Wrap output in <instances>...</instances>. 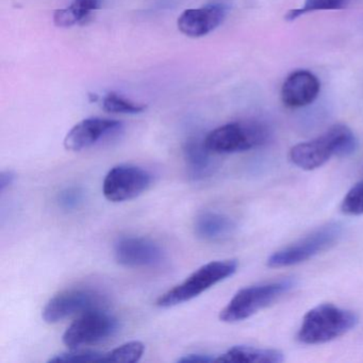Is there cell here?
<instances>
[{
	"instance_id": "cell-17",
	"label": "cell",
	"mask_w": 363,
	"mask_h": 363,
	"mask_svg": "<svg viewBox=\"0 0 363 363\" xmlns=\"http://www.w3.org/2000/svg\"><path fill=\"white\" fill-rule=\"evenodd\" d=\"M101 3L103 0H74L69 7L55 11V25L60 28H69L82 24L101 8Z\"/></svg>"
},
{
	"instance_id": "cell-23",
	"label": "cell",
	"mask_w": 363,
	"mask_h": 363,
	"mask_svg": "<svg viewBox=\"0 0 363 363\" xmlns=\"http://www.w3.org/2000/svg\"><path fill=\"white\" fill-rule=\"evenodd\" d=\"M82 192L77 189H67L59 195V203L65 209H74L82 201Z\"/></svg>"
},
{
	"instance_id": "cell-22",
	"label": "cell",
	"mask_w": 363,
	"mask_h": 363,
	"mask_svg": "<svg viewBox=\"0 0 363 363\" xmlns=\"http://www.w3.org/2000/svg\"><path fill=\"white\" fill-rule=\"evenodd\" d=\"M104 361V352H91V350H71V352L57 354L50 358L48 362H92Z\"/></svg>"
},
{
	"instance_id": "cell-4",
	"label": "cell",
	"mask_w": 363,
	"mask_h": 363,
	"mask_svg": "<svg viewBox=\"0 0 363 363\" xmlns=\"http://www.w3.org/2000/svg\"><path fill=\"white\" fill-rule=\"evenodd\" d=\"M295 280L286 278L241 289L220 311V320L225 323L247 320L288 294L295 288Z\"/></svg>"
},
{
	"instance_id": "cell-11",
	"label": "cell",
	"mask_w": 363,
	"mask_h": 363,
	"mask_svg": "<svg viewBox=\"0 0 363 363\" xmlns=\"http://www.w3.org/2000/svg\"><path fill=\"white\" fill-rule=\"evenodd\" d=\"M227 12L228 8L222 4L188 9L180 14L177 27L182 35L199 39L216 30L224 22Z\"/></svg>"
},
{
	"instance_id": "cell-16",
	"label": "cell",
	"mask_w": 363,
	"mask_h": 363,
	"mask_svg": "<svg viewBox=\"0 0 363 363\" xmlns=\"http://www.w3.org/2000/svg\"><path fill=\"white\" fill-rule=\"evenodd\" d=\"M284 360V354L280 350L244 345L233 346V347L229 348L225 354H220L218 358H216V361L218 362L239 363H280Z\"/></svg>"
},
{
	"instance_id": "cell-21",
	"label": "cell",
	"mask_w": 363,
	"mask_h": 363,
	"mask_svg": "<svg viewBox=\"0 0 363 363\" xmlns=\"http://www.w3.org/2000/svg\"><path fill=\"white\" fill-rule=\"evenodd\" d=\"M341 209L348 216H363V180L348 191L342 201Z\"/></svg>"
},
{
	"instance_id": "cell-18",
	"label": "cell",
	"mask_w": 363,
	"mask_h": 363,
	"mask_svg": "<svg viewBox=\"0 0 363 363\" xmlns=\"http://www.w3.org/2000/svg\"><path fill=\"white\" fill-rule=\"evenodd\" d=\"M144 350H145V346L142 342H127L110 352H104V362H108V361L125 363L138 362L143 356Z\"/></svg>"
},
{
	"instance_id": "cell-12",
	"label": "cell",
	"mask_w": 363,
	"mask_h": 363,
	"mask_svg": "<svg viewBox=\"0 0 363 363\" xmlns=\"http://www.w3.org/2000/svg\"><path fill=\"white\" fill-rule=\"evenodd\" d=\"M122 128V123L103 118H90L73 127L65 139V147L71 152H82Z\"/></svg>"
},
{
	"instance_id": "cell-1",
	"label": "cell",
	"mask_w": 363,
	"mask_h": 363,
	"mask_svg": "<svg viewBox=\"0 0 363 363\" xmlns=\"http://www.w3.org/2000/svg\"><path fill=\"white\" fill-rule=\"evenodd\" d=\"M358 141L346 125L337 124L326 133L310 141L303 142L291 148V162L305 171H313L323 167L333 157H348L356 152Z\"/></svg>"
},
{
	"instance_id": "cell-19",
	"label": "cell",
	"mask_w": 363,
	"mask_h": 363,
	"mask_svg": "<svg viewBox=\"0 0 363 363\" xmlns=\"http://www.w3.org/2000/svg\"><path fill=\"white\" fill-rule=\"evenodd\" d=\"M146 106L135 103L122 95L109 93L104 97L103 109L110 113L139 114L145 111Z\"/></svg>"
},
{
	"instance_id": "cell-8",
	"label": "cell",
	"mask_w": 363,
	"mask_h": 363,
	"mask_svg": "<svg viewBox=\"0 0 363 363\" xmlns=\"http://www.w3.org/2000/svg\"><path fill=\"white\" fill-rule=\"evenodd\" d=\"M152 184V175L142 167L121 164L110 169L104 180L103 192L112 203L131 201L145 192Z\"/></svg>"
},
{
	"instance_id": "cell-25",
	"label": "cell",
	"mask_w": 363,
	"mask_h": 363,
	"mask_svg": "<svg viewBox=\"0 0 363 363\" xmlns=\"http://www.w3.org/2000/svg\"><path fill=\"white\" fill-rule=\"evenodd\" d=\"M14 178L16 176L11 171H5L0 174V191L4 192L8 186H11L13 184Z\"/></svg>"
},
{
	"instance_id": "cell-15",
	"label": "cell",
	"mask_w": 363,
	"mask_h": 363,
	"mask_svg": "<svg viewBox=\"0 0 363 363\" xmlns=\"http://www.w3.org/2000/svg\"><path fill=\"white\" fill-rule=\"evenodd\" d=\"M212 152L207 150L203 141L199 139H189L184 145V160L188 167L189 174L195 180L203 179L211 174L214 163Z\"/></svg>"
},
{
	"instance_id": "cell-20",
	"label": "cell",
	"mask_w": 363,
	"mask_h": 363,
	"mask_svg": "<svg viewBox=\"0 0 363 363\" xmlns=\"http://www.w3.org/2000/svg\"><path fill=\"white\" fill-rule=\"evenodd\" d=\"M350 3V0H305L303 7L291 10L286 14V20L294 21L310 12L344 9Z\"/></svg>"
},
{
	"instance_id": "cell-13",
	"label": "cell",
	"mask_w": 363,
	"mask_h": 363,
	"mask_svg": "<svg viewBox=\"0 0 363 363\" xmlns=\"http://www.w3.org/2000/svg\"><path fill=\"white\" fill-rule=\"evenodd\" d=\"M320 91V82L314 74L306 69L293 72L284 80L281 101L286 107L298 109L313 103Z\"/></svg>"
},
{
	"instance_id": "cell-6",
	"label": "cell",
	"mask_w": 363,
	"mask_h": 363,
	"mask_svg": "<svg viewBox=\"0 0 363 363\" xmlns=\"http://www.w3.org/2000/svg\"><path fill=\"white\" fill-rule=\"evenodd\" d=\"M343 233L339 223H329L295 242L292 245L274 252L267 259L269 267H288L305 262L337 243Z\"/></svg>"
},
{
	"instance_id": "cell-3",
	"label": "cell",
	"mask_w": 363,
	"mask_h": 363,
	"mask_svg": "<svg viewBox=\"0 0 363 363\" xmlns=\"http://www.w3.org/2000/svg\"><path fill=\"white\" fill-rule=\"evenodd\" d=\"M272 131L259 121H243L223 125L208 133L203 140L212 154L247 152L269 143Z\"/></svg>"
},
{
	"instance_id": "cell-24",
	"label": "cell",
	"mask_w": 363,
	"mask_h": 363,
	"mask_svg": "<svg viewBox=\"0 0 363 363\" xmlns=\"http://www.w3.org/2000/svg\"><path fill=\"white\" fill-rule=\"evenodd\" d=\"M213 361H216V359L213 358V357H210L209 354H189L186 356L182 357V358L178 359V362L182 363H208L213 362Z\"/></svg>"
},
{
	"instance_id": "cell-5",
	"label": "cell",
	"mask_w": 363,
	"mask_h": 363,
	"mask_svg": "<svg viewBox=\"0 0 363 363\" xmlns=\"http://www.w3.org/2000/svg\"><path fill=\"white\" fill-rule=\"evenodd\" d=\"M237 260H218L206 263L182 284L169 289L157 299L160 308H171L192 301L237 272Z\"/></svg>"
},
{
	"instance_id": "cell-2",
	"label": "cell",
	"mask_w": 363,
	"mask_h": 363,
	"mask_svg": "<svg viewBox=\"0 0 363 363\" xmlns=\"http://www.w3.org/2000/svg\"><path fill=\"white\" fill-rule=\"evenodd\" d=\"M357 324L358 316L354 312L333 303H323L303 316L297 339L308 345L327 343L350 333Z\"/></svg>"
},
{
	"instance_id": "cell-10",
	"label": "cell",
	"mask_w": 363,
	"mask_h": 363,
	"mask_svg": "<svg viewBox=\"0 0 363 363\" xmlns=\"http://www.w3.org/2000/svg\"><path fill=\"white\" fill-rule=\"evenodd\" d=\"M114 258L126 267H154L164 260L158 244L142 237L120 238L114 244Z\"/></svg>"
},
{
	"instance_id": "cell-7",
	"label": "cell",
	"mask_w": 363,
	"mask_h": 363,
	"mask_svg": "<svg viewBox=\"0 0 363 363\" xmlns=\"http://www.w3.org/2000/svg\"><path fill=\"white\" fill-rule=\"evenodd\" d=\"M118 329V320L116 316L99 307L94 308L80 314L72 323L65 330L62 341L69 350H80L82 346L109 339Z\"/></svg>"
},
{
	"instance_id": "cell-14",
	"label": "cell",
	"mask_w": 363,
	"mask_h": 363,
	"mask_svg": "<svg viewBox=\"0 0 363 363\" xmlns=\"http://www.w3.org/2000/svg\"><path fill=\"white\" fill-rule=\"evenodd\" d=\"M197 237L206 241H216L233 235L235 224L229 216L218 212L206 211L197 216L194 223Z\"/></svg>"
},
{
	"instance_id": "cell-9",
	"label": "cell",
	"mask_w": 363,
	"mask_h": 363,
	"mask_svg": "<svg viewBox=\"0 0 363 363\" xmlns=\"http://www.w3.org/2000/svg\"><path fill=\"white\" fill-rule=\"evenodd\" d=\"M101 298L95 291L89 289H71L63 291L50 299L42 318L48 324H56L76 314H82L89 310L99 308Z\"/></svg>"
}]
</instances>
